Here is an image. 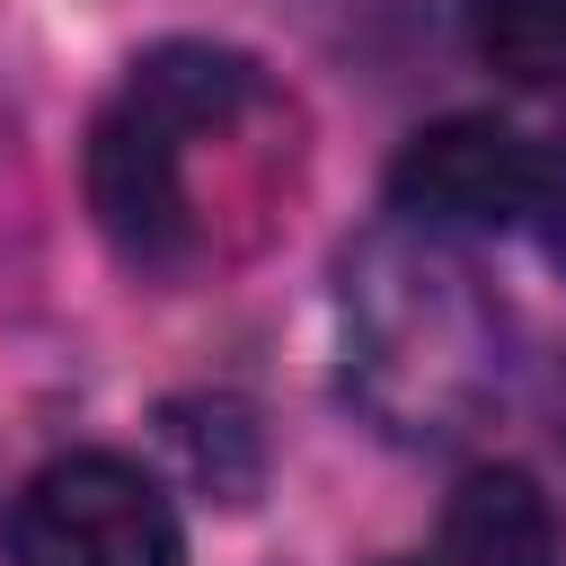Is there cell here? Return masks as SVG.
<instances>
[{
  "label": "cell",
  "mask_w": 566,
  "mask_h": 566,
  "mask_svg": "<svg viewBox=\"0 0 566 566\" xmlns=\"http://www.w3.org/2000/svg\"><path fill=\"white\" fill-rule=\"evenodd\" d=\"M310 9H371V0H310Z\"/></svg>",
  "instance_id": "cell-8"
},
{
  "label": "cell",
  "mask_w": 566,
  "mask_h": 566,
  "mask_svg": "<svg viewBox=\"0 0 566 566\" xmlns=\"http://www.w3.org/2000/svg\"><path fill=\"white\" fill-rule=\"evenodd\" d=\"M531 221H539L548 265H566V133L539 150V195H531Z\"/></svg>",
  "instance_id": "cell-7"
},
{
  "label": "cell",
  "mask_w": 566,
  "mask_h": 566,
  "mask_svg": "<svg viewBox=\"0 0 566 566\" xmlns=\"http://www.w3.org/2000/svg\"><path fill=\"white\" fill-rule=\"evenodd\" d=\"M310 124L292 88L230 44H159L88 124V212L142 274H221L283 230Z\"/></svg>",
  "instance_id": "cell-1"
},
{
  "label": "cell",
  "mask_w": 566,
  "mask_h": 566,
  "mask_svg": "<svg viewBox=\"0 0 566 566\" xmlns=\"http://www.w3.org/2000/svg\"><path fill=\"white\" fill-rule=\"evenodd\" d=\"M539 195V142L513 133L504 115H442L424 124L398 168H389V203L416 230H513L531 221Z\"/></svg>",
  "instance_id": "cell-4"
},
{
  "label": "cell",
  "mask_w": 566,
  "mask_h": 566,
  "mask_svg": "<svg viewBox=\"0 0 566 566\" xmlns=\"http://www.w3.org/2000/svg\"><path fill=\"white\" fill-rule=\"evenodd\" d=\"M345 389L389 442H469L513 389V318L486 274L416 221H380L336 274Z\"/></svg>",
  "instance_id": "cell-2"
},
{
  "label": "cell",
  "mask_w": 566,
  "mask_h": 566,
  "mask_svg": "<svg viewBox=\"0 0 566 566\" xmlns=\"http://www.w3.org/2000/svg\"><path fill=\"white\" fill-rule=\"evenodd\" d=\"M469 35L504 80H566V0H469Z\"/></svg>",
  "instance_id": "cell-6"
},
{
  "label": "cell",
  "mask_w": 566,
  "mask_h": 566,
  "mask_svg": "<svg viewBox=\"0 0 566 566\" xmlns=\"http://www.w3.org/2000/svg\"><path fill=\"white\" fill-rule=\"evenodd\" d=\"M442 566H557V504L531 469H469L442 513Z\"/></svg>",
  "instance_id": "cell-5"
},
{
  "label": "cell",
  "mask_w": 566,
  "mask_h": 566,
  "mask_svg": "<svg viewBox=\"0 0 566 566\" xmlns=\"http://www.w3.org/2000/svg\"><path fill=\"white\" fill-rule=\"evenodd\" d=\"M9 566H186V531L124 451H62L9 504Z\"/></svg>",
  "instance_id": "cell-3"
}]
</instances>
